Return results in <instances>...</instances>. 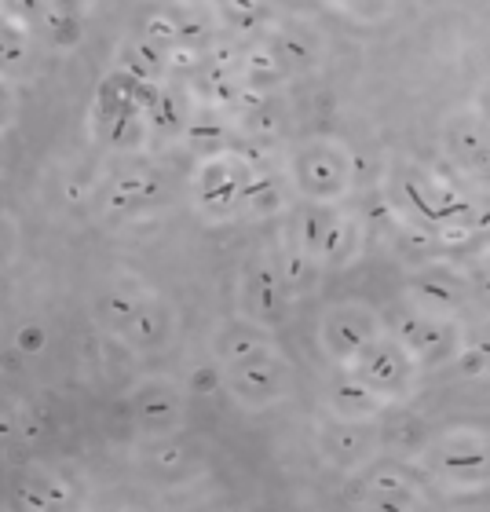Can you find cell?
I'll return each mask as SVG.
<instances>
[{"label":"cell","mask_w":490,"mask_h":512,"mask_svg":"<svg viewBox=\"0 0 490 512\" xmlns=\"http://www.w3.org/2000/svg\"><path fill=\"white\" fill-rule=\"evenodd\" d=\"M278 81H286V74H282V66L275 63L271 48H267L264 41L242 44V85L256 88V92H267V88H275Z\"/></svg>","instance_id":"27"},{"label":"cell","mask_w":490,"mask_h":512,"mask_svg":"<svg viewBox=\"0 0 490 512\" xmlns=\"http://www.w3.org/2000/svg\"><path fill=\"white\" fill-rule=\"evenodd\" d=\"M22 249V231H19V220L11 213L0 209V271H8L15 264V256Z\"/></svg>","instance_id":"32"},{"label":"cell","mask_w":490,"mask_h":512,"mask_svg":"<svg viewBox=\"0 0 490 512\" xmlns=\"http://www.w3.org/2000/svg\"><path fill=\"white\" fill-rule=\"evenodd\" d=\"M165 70L172 77H194L205 70V48H194V44H176L165 52Z\"/></svg>","instance_id":"30"},{"label":"cell","mask_w":490,"mask_h":512,"mask_svg":"<svg viewBox=\"0 0 490 512\" xmlns=\"http://www.w3.org/2000/svg\"><path fill=\"white\" fill-rule=\"evenodd\" d=\"M384 333V315L366 300H337L319 315L315 344L330 366H348L366 344Z\"/></svg>","instance_id":"6"},{"label":"cell","mask_w":490,"mask_h":512,"mask_svg":"<svg viewBox=\"0 0 490 512\" xmlns=\"http://www.w3.org/2000/svg\"><path fill=\"white\" fill-rule=\"evenodd\" d=\"M19 436V417H15V406H0V439Z\"/></svg>","instance_id":"36"},{"label":"cell","mask_w":490,"mask_h":512,"mask_svg":"<svg viewBox=\"0 0 490 512\" xmlns=\"http://www.w3.org/2000/svg\"><path fill=\"white\" fill-rule=\"evenodd\" d=\"M139 465H143V472H150L158 483H176L191 472L194 454L180 439V432H176V436L147 439V447L139 450Z\"/></svg>","instance_id":"23"},{"label":"cell","mask_w":490,"mask_h":512,"mask_svg":"<svg viewBox=\"0 0 490 512\" xmlns=\"http://www.w3.org/2000/svg\"><path fill=\"white\" fill-rule=\"evenodd\" d=\"M245 311L249 319L264 322L267 330H278L282 319H286L289 297L282 289V278H278V264H275V249H256L249 267H245Z\"/></svg>","instance_id":"11"},{"label":"cell","mask_w":490,"mask_h":512,"mask_svg":"<svg viewBox=\"0 0 490 512\" xmlns=\"http://www.w3.org/2000/svg\"><path fill=\"white\" fill-rule=\"evenodd\" d=\"M348 370H352L370 392L381 395L388 406L410 403V395L417 392V384H421V377H425L414 355L406 352L403 344L395 341L388 330L377 333L363 352L348 363Z\"/></svg>","instance_id":"5"},{"label":"cell","mask_w":490,"mask_h":512,"mask_svg":"<svg viewBox=\"0 0 490 512\" xmlns=\"http://www.w3.org/2000/svg\"><path fill=\"white\" fill-rule=\"evenodd\" d=\"M249 176V161L235 150H220L202 161L198 172V202L209 216H231L242 205V187Z\"/></svg>","instance_id":"12"},{"label":"cell","mask_w":490,"mask_h":512,"mask_svg":"<svg viewBox=\"0 0 490 512\" xmlns=\"http://www.w3.org/2000/svg\"><path fill=\"white\" fill-rule=\"evenodd\" d=\"M41 59V41L30 26V15L19 19L8 8H0V77L11 85L30 81Z\"/></svg>","instance_id":"18"},{"label":"cell","mask_w":490,"mask_h":512,"mask_svg":"<svg viewBox=\"0 0 490 512\" xmlns=\"http://www.w3.org/2000/svg\"><path fill=\"white\" fill-rule=\"evenodd\" d=\"M366 249V220L355 209L341 205L337 209V220L330 227V238H326V253H322V267L326 271H337V267L355 264Z\"/></svg>","instance_id":"22"},{"label":"cell","mask_w":490,"mask_h":512,"mask_svg":"<svg viewBox=\"0 0 490 512\" xmlns=\"http://www.w3.org/2000/svg\"><path fill=\"white\" fill-rule=\"evenodd\" d=\"M319 454L333 469L359 472L381 458V432H373V425L337 421L326 414V421H319Z\"/></svg>","instance_id":"10"},{"label":"cell","mask_w":490,"mask_h":512,"mask_svg":"<svg viewBox=\"0 0 490 512\" xmlns=\"http://www.w3.org/2000/svg\"><path fill=\"white\" fill-rule=\"evenodd\" d=\"M0 180H4V154H0Z\"/></svg>","instance_id":"37"},{"label":"cell","mask_w":490,"mask_h":512,"mask_svg":"<svg viewBox=\"0 0 490 512\" xmlns=\"http://www.w3.org/2000/svg\"><path fill=\"white\" fill-rule=\"evenodd\" d=\"M30 26L37 33V41L66 52V48H77L85 37V11L77 4H33Z\"/></svg>","instance_id":"21"},{"label":"cell","mask_w":490,"mask_h":512,"mask_svg":"<svg viewBox=\"0 0 490 512\" xmlns=\"http://www.w3.org/2000/svg\"><path fill=\"white\" fill-rule=\"evenodd\" d=\"M11 344H15V352H19V355H30V359H37V355L48 352V344H52V341H48L44 322L33 319V322H22L19 330H15V341H11Z\"/></svg>","instance_id":"31"},{"label":"cell","mask_w":490,"mask_h":512,"mask_svg":"<svg viewBox=\"0 0 490 512\" xmlns=\"http://www.w3.org/2000/svg\"><path fill=\"white\" fill-rule=\"evenodd\" d=\"M19 121V85L0 77V136H8Z\"/></svg>","instance_id":"35"},{"label":"cell","mask_w":490,"mask_h":512,"mask_svg":"<svg viewBox=\"0 0 490 512\" xmlns=\"http://www.w3.org/2000/svg\"><path fill=\"white\" fill-rule=\"evenodd\" d=\"M366 505L370 509H388V512H410V509H428L425 487L410 476L403 461H381L370 469L366 480Z\"/></svg>","instance_id":"15"},{"label":"cell","mask_w":490,"mask_h":512,"mask_svg":"<svg viewBox=\"0 0 490 512\" xmlns=\"http://www.w3.org/2000/svg\"><path fill=\"white\" fill-rule=\"evenodd\" d=\"M128 406H132V417H136L139 432L147 439L176 436V432H183V425H187L191 395H187L183 381H176V377L147 374L132 384Z\"/></svg>","instance_id":"7"},{"label":"cell","mask_w":490,"mask_h":512,"mask_svg":"<svg viewBox=\"0 0 490 512\" xmlns=\"http://www.w3.org/2000/svg\"><path fill=\"white\" fill-rule=\"evenodd\" d=\"M322 406L337 421H355V425H377L388 410L381 395L370 392L348 366H330V374L322 381Z\"/></svg>","instance_id":"13"},{"label":"cell","mask_w":490,"mask_h":512,"mask_svg":"<svg viewBox=\"0 0 490 512\" xmlns=\"http://www.w3.org/2000/svg\"><path fill=\"white\" fill-rule=\"evenodd\" d=\"M15 417H19V436L26 443H37V439L48 436V421L41 417V406L30 403V406H15Z\"/></svg>","instance_id":"34"},{"label":"cell","mask_w":490,"mask_h":512,"mask_svg":"<svg viewBox=\"0 0 490 512\" xmlns=\"http://www.w3.org/2000/svg\"><path fill=\"white\" fill-rule=\"evenodd\" d=\"M417 461L447 494H480L487 487V436H483V428H447L417 454Z\"/></svg>","instance_id":"2"},{"label":"cell","mask_w":490,"mask_h":512,"mask_svg":"<svg viewBox=\"0 0 490 512\" xmlns=\"http://www.w3.org/2000/svg\"><path fill=\"white\" fill-rule=\"evenodd\" d=\"M275 264H278V278H282V289H286L289 304L300 297H308L311 289H315V282L322 278V267L315 264V260L293 253V249H286V246L275 249Z\"/></svg>","instance_id":"25"},{"label":"cell","mask_w":490,"mask_h":512,"mask_svg":"<svg viewBox=\"0 0 490 512\" xmlns=\"http://www.w3.org/2000/svg\"><path fill=\"white\" fill-rule=\"evenodd\" d=\"M341 205H322V202H293L286 213V227H282V246L293 253L308 256L322 267V253H326V238L337 220ZM326 271V267H322Z\"/></svg>","instance_id":"16"},{"label":"cell","mask_w":490,"mask_h":512,"mask_svg":"<svg viewBox=\"0 0 490 512\" xmlns=\"http://www.w3.org/2000/svg\"><path fill=\"white\" fill-rule=\"evenodd\" d=\"M443 147H447L450 161L461 172H483L487 169V125L480 114H458L443 125Z\"/></svg>","instance_id":"20"},{"label":"cell","mask_w":490,"mask_h":512,"mask_svg":"<svg viewBox=\"0 0 490 512\" xmlns=\"http://www.w3.org/2000/svg\"><path fill=\"white\" fill-rule=\"evenodd\" d=\"M264 44L271 48L275 63L282 66V74L289 77H308L326 63V30L319 22L304 19V15H289V19L271 22V30L264 33Z\"/></svg>","instance_id":"8"},{"label":"cell","mask_w":490,"mask_h":512,"mask_svg":"<svg viewBox=\"0 0 490 512\" xmlns=\"http://www.w3.org/2000/svg\"><path fill=\"white\" fill-rule=\"evenodd\" d=\"M224 392L238 410H249V414L275 410L278 403H286L289 395L297 392V370L282 355V348H271V352L256 355V359L227 366Z\"/></svg>","instance_id":"4"},{"label":"cell","mask_w":490,"mask_h":512,"mask_svg":"<svg viewBox=\"0 0 490 512\" xmlns=\"http://www.w3.org/2000/svg\"><path fill=\"white\" fill-rule=\"evenodd\" d=\"M0 333H4V326H0Z\"/></svg>","instance_id":"38"},{"label":"cell","mask_w":490,"mask_h":512,"mask_svg":"<svg viewBox=\"0 0 490 512\" xmlns=\"http://www.w3.org/2000/svg\"><path fill=\"white\" fill-rule=\"evenodd\" d=\"M139 289L143 286H110L107 293H103V300H99V319L107 322L114 337H118V333L125 330V322L132 319V311H136V304H139Z\"/></svg>","instance_id":"28"},{"label":"cell","mask_w":490,"mask_h":512,"mask_svg":"<svg viewBox=\"0 0 490 512\" xmlns=\"http://www.w3.org/2000/svg\"><path fill=\"white\" fill-rule=\"evenodd\" d=\"M406 300H410V308L465 319V308H469V300H472V289H469V278L458 275V271L439 267V264H428L425 271H417V275H414Z\"/></svg>","instance_id":"14"},{"label":"cell","mask_w":490,"mask_h":512,"mask_svg":"<svg viewBox=\"0 0 490 512\" xmlns=\"http://www.w3.org/2000/svg\"><path fill=\"white\" fill-rule=\"evenodd\" d=\"M15 505L30 512H59L77 505V487L63 469L52 465H26L15 483Z\"/></svg>","instance_id":"17"},{"label":"cell","mask_w":490,"mask_h":512,"mask_svg":"<svg viewBox=\"0 0 490 512\" xmlns=\"http://www.w3.org/2000/svg\"><path fill=\"white\" fill-rule=\"evenodd\" d=\"M187 395H213V392H224V370L216 363L209 366H198L191 374V381H183Z\"/></svg>","instance_id":"33"},{"label":"cell","mask_w":490,"mask_h":512,"mask_svg":"<svg viewBox=\"0 0 490 512\" xmlns=\"http://www.w3.org/2000/svg\"><path fill=\"white\" fill-rule=\"evenodd\" d=\"M271 348H278L275 330H267L264 322L249 319V315L227 319L213 337V359L220 370L245 363V359H256V355L271 352Z\"/></svg>","instance_id":"19"},{"label":"cell","mask_w":490,"mask_h":512,"mask_svg":"<svg viewBox=\"0 0 490 512\" xmlns=\"http://www.w3.org/2000/svg\"><path fill=\"white\" fill-rule=\"evenodd\" d=\"M384 330L414 355L421 374L439 370L465 352V319H454V315H436V311H421L406 304L399 315L384 319Z\"/></svg>","instance_id":"3"},{"label":"cell","mask_w":490,"mask_h":512,"mask_svg":"<svg viewBox=\"0 0 490 512\" xmlns=\"http://www.w3.org/2000/svg\"><path fill=\"white\" fill-rule=\"evenodd\" d=\"M355 154L337 136L304 139L289 154L286 187L297 194V202L344 205L355 191Z\"/></svg>","instance_id":"1"},{"label":"cell","mask_w":490,"mask_h":512,"mask_svg":"<svg viewBox=\"0 0 490 512\" xmlns=\"http://www.w3.org/2000/svg\"><path fill=\"white\" fill-rule=\"evenodd\" d=\"M180 333V311L169 297H161L158 289L143 286L139 289V304L125 330L118 333L132 352H165Z\"/></svg>","instance_id":"9"},{"label":"cell","mask_w":490,"mask_h":512,"mask_svg":"<svg viewBox=\"0 0 490 512\" xmlns=\"http://www.w3.org/2000/svg\"><path fill=\"white\" fill-rule=\"evenodd\" d=\"M139 41L154 44L158 52H169L180 44V26H176V11L172 8H158L150 11L147 19H143V37Z\"/></svg>","instance_id":"29"},{"label":"cell","mask_w":490,"mask_h":512,"mask_svg":"<svg viewBox=\"0 0 490 512\" xmlns=\"http://www.w3.org/2000/svg\"><path fill=\"white\" fill-rule=\"evenodd\" d=\"M161 194V176L154 169H128L121 172L114 187H110L107 205L114 213H125V209H136V205L150 202Z\"/></svg>","instance_id":"24"},{"label":"cell","mask_w":490,"mask_h":512,"mask_svg":"<svg viewBox=\"0 0 490 512\" xmlns=\"http://www.w3.org/2000/svg\"><path fill=\"white\" fill-rule=\"evenodd\" d=\"M220 15H224L220 26H224L227 37L238 44L264 41V33L271 30V11L260 8V4H224Z\"/></svg>","instance_id":"26"}]
</instances>
